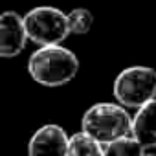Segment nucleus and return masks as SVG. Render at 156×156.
I'll use <instances>...</instances> for the list:
<instances>
[{
    "label": "nucleus",
    "instance_id": "nucleus-8",
    "mask_svg": "<svg viewBox=\"0 0 156 156\" xmlns=\"http://www.w3.org/2000/svg\"><path fill=\"white\" fill-rule=\"evenodd\" d=\"M66 156H105L103 145L85 132H75L68 138Z\"/></svg>",
    "mask_w": 156,
    "mask_h": 156
},
{
    "label": "nucleus",
    "instance_id": "nucleus-1",
    "mask_svg": "<svg viewBox=\"0 0 156 156\" xmlns=\"http://www.w3.org/2000/svg\"><path fill=\"white\" fill-rule=\"evenodd\" d=\"M79 72L77 55L57 44L41 46L28 59V73L31 79L42 87H62L68 85Z\"/></svg>",
    "mask_w": 156,
    "mask_h": 156
},
{
    "label": "nucleus",
    "instance_id": "nucleus-10",
    "mask_svg": "<svg viewBox=\"0 0 156 156\" xmlns=\"http://www.w3.org/2000/svg\"><path fill=\"white\" fill-rule=\"evenodd\" d=\"M66 22H68V31L73 35H85L90 31L94 24V15L87 8H75L70 13H66Z\"/></svg>",
    "mask_w": 156,
    "mask_h": 156
},
{
    "label": "nucleus",
    "instance_id": "nucleus-5",
    "mask_svg": "<svg viewBox=\"0 0 156 156\" xmlns=\"http://www.w3.org/2000/svg\"><path fill=\"white\" fill-rule=\"evenodd\" d=\"M68 134L57 123L39 127L28 141V156H66Z\"/></svg>",
    "mask_w": 156,
    "mask_h": 156
},
{
    "label": "nucleus",
    "instance_id": "nucleus-11",
    "mask_svg": "<svg viewBox=\"0 0 156 156\" xmlns=\"http://www.w3.org/2000/svg\"><path fill=\"white\" fill-rule=\"evenodd\" d=\"M143 156H156V154H143Z\"/></svg>",
    "mask_w": 156,
    "mask_h": 156
},
{
    "label": "nucleus",
    "instance_id": "nucleus-2",
    "mask_svg": "<svg viewBox=\"0 0 156 156\" xmlns=\"http://www.w3.org/2000/svg\"><path fill=\"white\" fill-rule=\"evenodd\" d=\"M81 132L107 145L130 134V114L118 103H96L83 114Z\"/></svg>",
    "mask_w": 156,
    "mask_h": 156
},
{
    "label": "nucleus",
    "instance_id": "nucleus-9",
    "mask_svg": "<svg viewBox=\"0 0 156 156\" xmlns=\"http://www.w3.org/2000/svg\"><path fill=\"white\" fill-rule=\"evenodd\" d=\"M103 152L105 156H143L145 149L130 134H127L103 145Z\"/></svg>",
    "mask_w": 156,
    "mask_h": 156
},
{
    "label": "nucleus",
    "instance_id": "nucleus-6",
    "mask_svg": "<svg viewBox=\"0 0 156 156\" xmlns=\"http://www.w3.org/2000/svg\"><path fill=\"white\" fill-rule=\"evenodd\" d=\"M28 35L24 30L22 15L17 11L0 13V57L11 59L24 51Z\"/></svg>",
    "mask_w": 156,
    "mask_h": 156
},
{
    "label": "nucleus",
    "instance_id": "nucleus-3",
    "mask_svg": "<svg viewBox=\"0 0 156 156\" xmlns=\"http://www.w3.org/2000/svg\"><path fill=\"white\" fill-rule=\"evenodd\" d=\"M112 94L118 105L125 108H140L156 98V70L143 64L121 70L114 79Z\"/></svg>",
    "mask_w": 156,
    "mask_h": 156
},
{
    "label": "nucleus",
    "instance_id": "nucleus-7",
    "mask_svg": "<svg viewBox=\"0 0 156 156\" xmlns=\"http://www.w3.org/2000/svg\"><path fill=\"white\" fill-rule=\"evenodd\" d=\"M130 136L143 149L156 147V98L141 105L130 118Z\"/></svg>",
    "mask_w": 156,
    "mask_h": 156
},
{
    "label": "nucleus",
    "instance_id": "nucleus-4",
    "mask_svg": "<svg viewBox=\"0 0 156 156\" xmlns=\"http://www.w3.org/2000/svg\"><path fill=\"white\" fill-rule=\"evenodd\" d=\"M28 41L39 46H57L70 35L66 13L53 6H37L22 15Z\"/></svg>",
    "mask_w": 156,
    "mask_h": 156
}]
</instances>
